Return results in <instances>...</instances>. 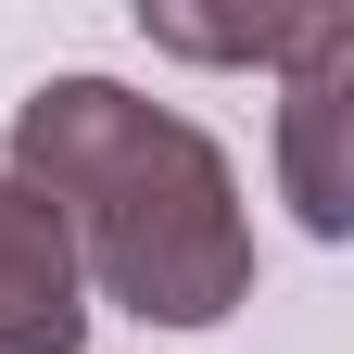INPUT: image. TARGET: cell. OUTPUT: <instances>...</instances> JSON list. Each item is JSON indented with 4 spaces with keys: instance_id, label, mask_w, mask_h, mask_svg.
<instances>
[{
    "instance_id": "obj_1",
    "label": "cell",
    "mask_w": 354,
    "mask_h": 354,
    "mask_svg": "<svg viewBox=\"0 0 354 354\" xmlns=\"http://www.w3.org/2000/svg\"><path fill=\"white\" fill-rule=\"evenodd\" d=\"M13 190L51 203L64 253L102 266V291L127 317L215 329L253 291V228L228 190V152L190 114H152L114 76H51L13 114Z\"/></svg>"
},
{
    "instance_id": "obj_2",
    "label": "cell",
    "mask_w": 354,
    "mask_h": 354,
    "mask_svg": "<svg viewBox=\"0 0 354 354\" xmlns=\"http://www.w3.org/2000/svg\"><path fill=\"white\" fill-rule=\"evenodd\" d=\"M342 114H354V13H317L291 51V102H279V140H291V203L304 228L342 241L354 228V165H342Z\"/></svg>"
},
{
    "instance_id": "obj_3",
    "label": "cell",
    "mask_w": 354,
    "mask_h": 354,
    "mask_svg": "<svg viewBox=\"0 0 354 354\" xmlns=\"http://www.w3.org/2000/svg\"><path fill=\"white\" fill-rule=\"evenodd\" d=\"M76 253L51 228V203L0 177V354H76Z\"/></svg>"
}]
</instances>
